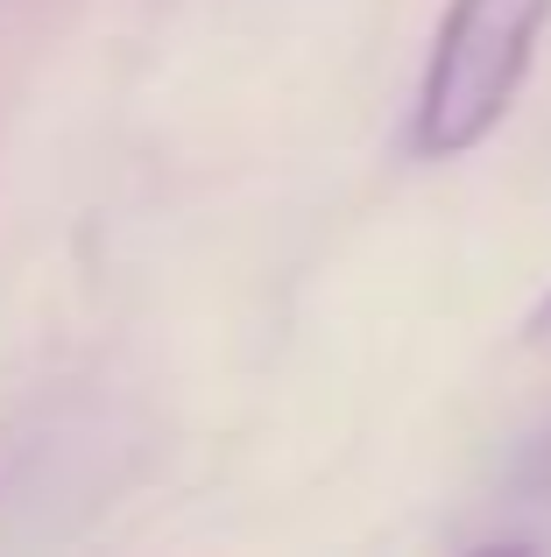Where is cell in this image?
<instances>
[{"label":"cell","mask_w":551,"mask_h":557,"mask_svg":"<svg viewBox=\"0 0 551 557\" xmlns=\"http://www.w3.org/2000/svg\"><path fill=\"white\" fill-rule=\"evenodd\" d=\"M544 28H551V0H453L445 8L411 121V149L425 163H453V156L481 149L495 135L530 78Z\"/></svg>","instance_id":"cell-1"},{"label":"cell","mask_w":551,"mask_h":557,"mask_svg":"<svg viewBox=\"0 0 551 557\" xmlns=\"http://www.w3.org/2000/svg\"><path fill=\"white\" fill-rule=\"evenodd\" d=\"M524 339H530V346H551V289H544V304H538V311H530Z\"/></svg>","instance_id":"cell-2"},{"label":"cell","mask_w":551,"mask_h":557,"mask_svg":"<svg viewBox=\"0 0 551 557\" xmlns=\"http://www.w3.org/2000/svg\"><path fill=\"white\" fill-rule=\"evenodd\" d=\"M530 480H538V487H551V437L538 445V459H530Z\"/></svg>","instance_id":"cell-3"}]
</instances>
